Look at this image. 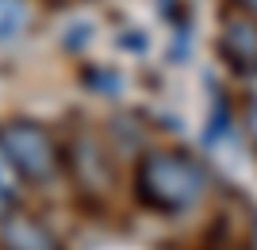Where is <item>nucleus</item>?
<instances>
[{"label": "nucleus", "instance_id": "f257e3e1", "mask_svg": "<svg viewBox=\"0 0 257 250\" xmlns=\"http://www.w3.org/2000/svg\"><path fill=\"white\" fill-rule=\"evenodd\" d=\"M207 177L200 170V162H192L181 150H150L139 158L135 170V193L146 208L154 212H184L204 196Z\"/></svg>", "mask_w": 257, "mask_h": 250}, {"label": "nucleus", "instance_id": "f03ea898", "mask_svg": "<svg viewBox=\"0 0 257 250\" xmlns=\"http://www.w3.org/2000/svg\"><path fill=\"white\" fill-rule=\"evenodd\" d=\"M0 142L8 146V154L16 158V165L23 170V177H35L43 181L58 170V150H54L50 135H46L39 123H27V120H16L0 131Z\"/></svg>", "mask_w": 257, "mask_h": 250}, {"label": "nucleus", "instance_id": "7ed1b4c3", "mask_svg": "<svg viewBox=\"0 0 257 250\" xmlns=\"http://www.w3.org/2000/svg\"><path fill=\"white\" fill-rule=\"evenodd\" d=\"M219 54L234 73L257 77V16L230 8L219 23Z\"/></svg>", "mask_w": 257, "mask_h": 250}, {"label": "nucleus", "instance_id": "20e7f679", "mask_svg": "<svg viewBox=\"0 0 257 250\" xmlns=\"http://www.w3.org/2000/svg\"><path fill=\"white\" fill-rule=\"evenodd\" d=\"M0 239H4L8 250H58V242H54L50 231H46L39 219L23 216V212L4 216V223H0Z\"/></svg>", "mask_w": 257, "mask_h": 250}, {"label": "nucleus", "instance_id": "39448f33", "mask_svg": "<svg viewBox=\"0 0 257 250\" xmlns=\"http://www.w3.org/2000/svg\"><path fill=\"white\" fill-rule=\"evenodd\" d=\"M31 23V4L27 0H0V43L20 39Z\"/></svg>", "mask_w": 257, "mask_h": 250}, {"label": "nucleus", "instance_id": "423d86ee", "mask_svg": "<svg viewBox=\"0 0 257 250\" xmlns=\"http://www.w3.org/2000/svg\"><path fill=\"white\" fill-rule=\"evenodd\" d=\"M20 181H23V170L16 165V158L8 154V146L0 142V193L4 196L20 193Z\"/></svg>", "mask_w": 257, "mask_h": 250}, {"label": "nucleus", "instance_id": "0eeeda50", "mask_svg": "<svg viewBox=\"0 0 257 250\" xmlns=\"http://www.w3.org/2000/svg\"><path fill=\"white\" fill-rule=\"evenodd\" d=\"M242 120H246V131H249V139L257 142V81H253V93L246 97V108H242Z\"/></svg>", "mask_w": 257, "mask_h": 250}, {"label": "nucleus", "instance_id": "6e6552de", "mask_svg": "<svg viewBox=\"0 0 257 250\" xmlns=\"http://www.w3.org/2000/svg\"><path fill=\"white\" fill-rule=\"evenodd\" d=\"M234 8H242V12H249V16H257V0H230Z\"/></svg>", "mask_w": 257, "mask_h": 250}, {"label": "nucleus", "instance_id": "1a4fd4ad", "mask_svg": "<svg viewBox=\"0 0 257 250\" xmlns=\"http://www.w3.org/2000/svg\"><path fill=\"white\" fill-rule=\"evenodd\" d=\"M249 246H253V250H257V216H253V219H249Z\"/></svg>", "mask_w": 257, "mask_h": 250}, {"label": "nucleus", "instance_id": "9d476101", "mask_svg": "<svg viewBox=\"0 0 257 250\" xmlns=\"http://www.w3.org/2000/svg\"><path fill=\"white\" fill-rule=\"evenodd\" d=\"M4 208H8V196L0 193V216H4Z\"/></svg>", "mask_w": 257, "mask_h": 250}]
</instances>
